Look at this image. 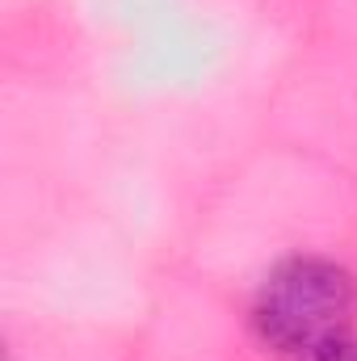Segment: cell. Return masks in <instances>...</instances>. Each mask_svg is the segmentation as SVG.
Wrapping results in <instances>:
<instances>
[{
  "instance_id": "1",
  "label": "cell",
  "mask_w": 357,
  "mask_h": 361,
  "mask_svg": "<svg viewBox=\"0 0 357 361\" xmlns=\"http://www.w3.org/2000/svg\"><path fill=\"white\" fill-rule=\"evenodd\" d=\"M253 328L277 357L311 361L332 336L357 328V277L332 257H286L253 298Z\"/></svg>"
},
{
  "instance_id": "2",
  "label": "cell",
  "mask_w": 357,
  "mask_h": 361,
  "mask_svg": "<svg viewBox=\"0 0 357 361\" xmlns=\"http://www.w3.org/2000/svg\"><path fill=\"white\" fill-rule=\"evenodd\" d=\"M311 361H357V328H353V332L332 336L324 349H315V357H311Z\"/></svg>"
}]
</instances>
